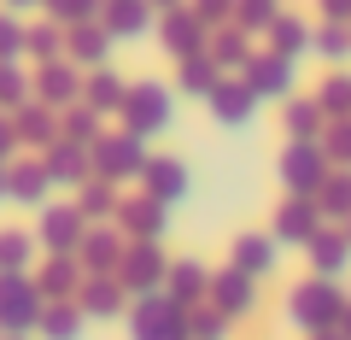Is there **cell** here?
<instances>
[{
  "label": "cell",
  "instance_id": "1",
  "mask_svg": "<svg viewBox=\"0 0 351 340\" xmlns=\"http://www.w3.org/2000/svg\"><path fill=\"white\" fill-rule=\"evenodd\" d=\"M346 305H351V299H346L328 276H311V282H299V288L287 293V323L299 328V335H322V328H339Z\"/></svg>",
  "mask_w": 351,
  "mask_h": 340
},
{
  "label": "cell",
  "instance_id": "2",
  "mask_svg": "<svg viewBox=\"0 0 351 340\" xmlns=\"http://www.w3.org/2000/svg\"><path fill=\"white\" fill-rule=\"evenodd\" d=\"M129 340H188V305L170 293H141L129 305Z\"/></svg>",
  "mask_w": 351,
  "mask_h": 340
},
{
  "label": "cell",
  "instance_id": "3",
  "mask_svg": "<svg viewBox=\"0 0 351 340\" xmlns=\"http://www.w3.org/2000/svg\"><path fill=\"white\" fill-rule=\"evenodd\" d=\"M41 288L36 276H0V335H36L41 323Z\"/></svg>",
  "mask_w": 351,
  "mask_h": 340
},
{
  "label": "cell",
  "instance_id": "4",
  "mask_svg": "<svg viewBox=\"0 0 351 340\" xmlns=\"http://www.w3.org/2000/svg\"><path fill=\"white\" fill-rule=\"evenodd\" d=\"M164 276H170V258L158 252V240H129L123 264H117V282L129 288V299H141V293H164Z\"/></svg>",
  "mask_w": 351,
  "mask_h": 340
},
{
  "label": "cell",
  "instance_id": "5",
  "mask_svg": "<svg viewBox=\"0 0 351 340\" xmlns=\"http://www.w3.org/2000/svg\"><path fill=\"white\" fill-rule=\"evenodd\" d=\"M281 182H287V194L311 200V194L328 182V152H322V141H287V152H281Z\"/></svg>",
  "mask_w": 351,
  "mask_h": 340
},
{
  "label": "cell",
  "instance_id": "6",
  "mask_svg": "<svg viewBox=\"0 0 351 340\" xmlns=\"http://www.w3.org/2000/svg\"><path fill=\"white\" fill-rule=\"evenodd\" d=\"M88 152H94V177H106V182H129V177H141V170H147V152H141V141L129 135V129L100 135Z\"/></svg>",
  "mask_w": 351,
  "mask_h": 340
},
{
  "label": "cell",
  "instance_id": "7",
  "mask_svg": "<svg viewBox=\"0 0 351 340\" xmlns=\"http://www.w3.org/2000/svg\"><path fill=\"white\" fill-rule=\"evenodd\" d=\"M129 252V235L112 223H88L82 247H76V264H82V276H117V264H123Z\"/></svg>",
  "mask_w": 351,
  "mask_h": 340
},
{
  "label": "cell",
  "instance_id": "8",
  "mask_svg": "<svg viewBox=\"0 0 351 340\" xmlns=\"http://www.w3.org/2000/svg\"><path fill=\"white\" fill-rule=\"evenodd\" d=\"M117 117H123V129L135 141H147V135H158V129H170V94L152 89V82H135Z\"/></svg>",
  "mask_w": 351,
  "mask_h": 340
},
{
  "label": "cell",
  "instance_id": "9",
  "mask_svg": "<svg viewBox=\"0 0 351 340\" xmlns=\"http://www.w3.org/2000/svg\"><path fill=\"white\" fill-rule=\"evenodd\" d=\"M205 305H217V311L228 317V323H246L252 311H258V282L246 276V270H217L211 276V293H205Z\"/></svg>",
  "mask_w": 351,
  "mask_h": 340
},
{
  "label": "cell",
  "instance_id": "10",
  "mask_svg": "<svg viewBox=\"0 0 351 340\" xmlns=\"http://www.w3.org/2000/svg\"><path fill=\"white\" fill-rule=\"evenodd\" d=\"M129 288L117 276H82V288H76V311L88 317V323H112V317H129Z\"/></svg>",
  "mask_w": 351,
  "mask_h": 340
},
{
  "label": "cell",
  "instance_id": "11",
  "mask_svg": "<svg viewBox=\"0 0 351 340\" xmlns=\"http://www.w3.org/2000/svg\"><path fill=\"white\" fill-rule=\"evenodd\" d=\"M82 235H88V217L76 205H47L36 217V247H47V252H76Z\"/></svg>",
  "mask_w": 351,
  "mask_h": 340
},
{
  "label": "cell",
  "instance_id": "12",
  "mask_svg": "<svg viewBox=\"0 0 351 340\" xmlns=\"http://www.w3.org/2000/svg\"><path fill=\"white\" fill-rule=\"evenodd\" d=\"M316 229H322V212H316V200H299V194H293V200L276 212V235H269V240H276V247H311Z\"/></svg>",
  "mask_w": 351,
  "mask_h": 340
},
{
  "label": "cell",
  "instance_id": "13",
  "mask_svg": "<svg viewBox=\"0 0 351 340\" xmlns=\"http://www.w3.org/2000/svg\"><path fill=\"white\" fill-rule=\"evenodd\" d=\"M211 112H217V124H228V129H240L252 112H258V94L246 89V76H223L211 89Z\"/></svg>",
  "mask_w": 351,
  "mask_h": 340
},
{
  "label": "cell",
  "instance_id": "14",
  "mask_svg": "<svg viewBox=\"0 0 351 340\" xmlns=\"http://www.w3.org/2000/svg\"><path fill=\"white\" fill-rule=\"evenodd\" d=\"M246 89L258 94V100H281V94H293V59H281V53H269V59H246Z\"/></svg>",
  "mask_w": 351,
  "mask_h": 340
},
{
  "label": "cell",
  "instance_id": "15",
  "mask_svg": "<svg viewBox=\"0 0 351 340\" xmlns=\"http://www.w3.org/2000/svg\"><path fill=\"white\" fill-rule=\"evenodd\" d=\"M41 164H47V177H53V182H71V188H82V182L94 177V152L76 147V141H53Z\"/></svg>",
  "mask_w": 351,
  "mask_h": 340
},
{
  "label": "cell",
  "instance_id": "16",
  "mask_svg": "<svg viewBox=\"0 0 351 340\" xmlns=\"http://www.w3.org/2000/svg\"><path fill=\"white\" fill-rule=\"evenodd\" d=\"M41 299H76V288H82V264H76V252H47V270L36 276Z\"/></svg>",
  "mask_w": 351,
  "mask_h": 340
},
{
  "label": "cell",
  "instance_id": "17",
  "mask_svg": "<svg viewBox=\"0 0 351 340\" xmlns=\"http://www.w3.org/2000/svg\"><path fill=\"white\" fill-rule=\"evenodd\" d=\"M164 293H170L176 305H205V293H211V270H205V264H193V258H170Z\"/></svg>",
  "mask_w": 351,
  "mask_h": 340
},
{
  "label": "cell",
  "instance_id": "18",
  "mask_svg": "<svg viewBox=\"0 0 351 340\" xmlns=\"http://www.w3.org/2000/svg\"><path fill=\"white\" fill-rule=\"evenodd\" d=\"M164 212H170V205L152 200V194H141V200L117 205V217H123V235H129V240H158V235H164V223H170Z\"/></svg>",
  "mask_w": 351,
  "mask_h": 340
},
{
  "label": "cell",
  "instance_id": "19",
  "mask_svg": "<svg viewBox=\"0 0 351 340\" xmlns=\"http://www.w3.org/2000/svg\"><path fill=\"white\" fill-rule=\"evenodd\" d=\"M141 182H147V194H152V200L176 205L182 194H188V164H182V159H147Z\"/></svg>",
  "mask_w": 351,
  "mask_h": 340
},
{
  "label": "cell",
  "instance_id": "20",
  "mask_svg": "<svg viewBox=\"0 0 351 340\" xmlns=\"http://www.w3.org/2000/svg\"><path fill=\"white\" fill-rule=\"evenodd\" d=\"M228 264L246 270L252 282H263L269 270H276V240H269V235H240V240H234V252H228Z\"/></svg>",
  "mask_w": 351,
  "mask_h": 340
},
{
  "label": "cell",
  "instance_id": "21",
  "mask_svg": "<svg viewBox=\"0 0 351 340\" xmlns=\"http://www.w3.org/2000/svg\"><path fill=\"white\" fill-rule=\"evenodd\" d=\"M304 252H311V270H316V276L334 282L339 270H346V258H351V240H346V235H334V229H316V240H311Z\"/></svg>",
  "mask_w": 351,
  "mask_h": 340
},
{
  "label": "cell",
  "instance_id": "22",
  "mask_svg": "<svg viewBox=\"0 0 351 340\" xmlns=\"http://www.w3.org/2000/svg\"><path fill=\"white\" fill-rule=\"evenodd\" d=\"M12 129H18V147H53V141H59L53 106H24V112L12 117Z\"/></svg>",
  "mask_w": 351,
  "mask_h": 340
},
{
  "label": "cell",
  "instance_id": "23",
  "mask_svg": "<svg viewBox=\"0 0 351 340\" xmlns=\"http://www.w3.org/2000/svg\"><path fill=\"white\" fill-rule=\"evenodd\" d=\"M82 323H88V317L76 311V299H53V305H41L36 335L41 340H76V335H82Z\"/></svg>",
  "mask_w": 351,
  "mask_h": 340
},
{
  "label": "cell",
  "instance_id": "24",
  "mask_svg": "<svg viewBox=\"0 0 351 340\" xmlns=\"http://www.w3.org/2000/svg\"><path fill=\"white\" fill-rule=\"evenodd\" d=\"M36 89H41V106H76V94H82V76H76L71 65L53 59V65H41V82H36Z\"/></svg>",
  "mask_w": 351,
  "mask_h": 340
},
{
  "label": "cell",
  "instance_id": "25",
  "mask_svg": "<svg viewBox=\"0 0 351 340\" xmlns=\"http://www.w3.org/2000/svg\"><path fill=\"white\" fill-rule=\"evenodd\" d=\"M47 188H53L47 164H41V159H24V164H12V194H6V200H18V205H41V200H47Z\"/></svg>",
  "mask_w": 351,
  "mask_h": 340
},
{
  "label": "cell",
  "instance_id": "26",
  "mask_svg": "<svg viewBox=\"0 0 351 340\" xmlns=\"http://www.w3.org/2000/svg\"><path fill=\"white\" fill-rule=\"evenodd\" d=\"M82 94H88V106H94V112H123L129 82H123L117 71H106V65H100V71H94V76L82 82Z\"/></svg>",
  "mask_w": 351,
  "mask_h": 340
},
{
  "label": "cell",
  "instance_id": "27",
  "mask_svg": "<svg viewBox=\"0 0 351 340\" xmlns=\"http://www.w3.org/2000/svg\"><path fill=\"white\" fill-rule=\"evenodd\" d=\"M117 182H106V177H88L82 182V200H76V212L88 217V223H106V217H117Z\"/></svg>",
  "mask_w": 351,
  "mask_h": 340
},
{
  "label": "cell",
  "instance_id": "28",
  "mask_svg": "<svg viewBox=\"0 0 351 340\" xmlns=\"http://www.w3.org/2000/svg\"><path fill=\"white\" fill-rule=\"evenodd\" d=\"M311 200H316V212H322V217H339V223H351V170H339V177L328 170V182L311 194Z\"/></svg>",
  "mask_w": 351,
  "mask_h": 340
},
{
  "label": "cell",
  "instance_id": "29",
  "mask_svg": "<svg viewBox=\"0 0 351 340\" xmlns=\"http://www.w3.org/2000/svg\"><path fill=\"white\" fill-rule=\"evenodd\" d=\"M29 258H36V235L0 229V276H29Z\"/></svg>",
  "mask_w": 351,
  "mask_h": 340
},
{
  "label": "cell",
  "instance_id": "30",
  "mask_svg": "<svg viewBox=\"0 0 351 340\" xmlns=\"http://www.w3.org/2000/svg\"><path fill=\"white\" fill-rule=\"evenodd\" d=\"M322 124H328V117H322L316 100H293L287 106V135L293 141H322Z\"/></svg>",
  "mask_w": 351,
  "mask_h": 340
},
{
  "label": "cell",
  "instance_id": "31",
  "mask_svg": "<svg viewBox=\"0 0 351 340\" xmlns=\"http://www.w3.org/2000/svg\"><path fill=\"white\" fill-rule=\"evenodd\" d=\"M228 317L217 305H188V340H228Z\"/></svg>",
  "mask_w": 351,
  "mask_h": 340
},
{
  "label": "cell",
  "instance_id": "32",
  "mask_svg": "<svg viewBox=\"0 0 351 340\" xmlns=\"http://www.w3.org/2000/svg\"><path fill=\"white\" fill-rule=\"evenodd\" d=\"M59 141H76V147H94V141H100V112H94V106H71V117H64Z\"/></svg>",
  "mask_w": 351,
  "mask_h": 340
},
{
  "label": "cell",
  "instance_id": "33",
  "mask_svg": "<svg viewBox=\"0 0 351 340\" xmlns=\"http://www.w3.org/2000/svg\"><path fill=\"white\" fill-rule=\"evenodd\" d=\"M217 82H223V76H217V59H199V53L182 59V89H188V94H211Z\"/></svg>",
  "mask_w": 351,
  "mask_h": 340
},
{
  "label": "cell",
  "instance_id": "34",
  "mask_svg": "<svg viewBox=\"0 0 351 340\" xmlns=\"http://www.w3.org/2000/svg\"><path fill=\"white\" fill-rule=\"evenodd\" d=\"M316 106H322V117H351V76H328Z\"/></svg>",
  "mask_w": 351,
  "mask_h": 340
},
{
  "label": "cell",
  "instance_id": "35",
  "mask_svg": "<svg viewBox=\"0 0 351 340\" xmlns=\"http://www.w3.org/2000/svg\"><path fill=\"white\" fill-rule=\"evenodd\" d=\"M322 152H328V164L351 170V117H339V124H334V129L322 135Z\"/></svg>",
  "mask_w": 351,
  "mask_h": 340
},
{
  "label": "cell",
  "instance_id": "36",
  "mask_svg": "<svg viewBox=\"0 0 351 340\" xmlns=\"http://www.w3.org/2000/svg\"><path fill=\"white\" fill-rule=\"evenodd\" d=\"M106 30H117V36H141V30H147V6H141V0H117Z\"/></svg>",
  "mask_w": 351,
  "mask_h": 340
},
{
  "label": "cell",
  "instance_id": "37",
  "mask_svg": "<svg viewBox=\"0 0 351 340\" xmlns=\"http://www.w3.org/2000/svg\"><path fill=\"white\" fill-rule=\"evenodd\" d=\"M24 94H29V76L18 65H0V106H24Z\"/></svg>",
  "mask_w": 351,
  "mask_h": 340
},
{
  "label": "cell",
  "instance_id": "38",
  "mask_svg": "<svg viewBox=\"0 0 351 340\" xmlns=\"http://www.w3.org/2000/svg\"><path fill=\"white\" fill-rule=\"evenodd\" d=\"M71 53H76L82 65H94V71H100V65H106V36H100V30H82V36L71 41Z\"/></svg>",
  "mask_w": 351,
  "mask_h": 340
},
{
  "label": "cell",
  "instance_id": "39",
  "mask_svg": "<svg viewBox=\"0 0 351 340\" xmlns=\"http://www.w3.org/2000/svg\"><path fill=\"white\" fill-rule=\"evenodd\" d=\"M304 41H311V36H304V24H293V18H281V24H276V53H281V59H293Z\"/></svg>",
  "mask_w": 351,
  "mask_h": 340
},
{
  "label": "cell",
  "instance_id": "40",
  "mask_svg": "<svg viewBox=\"0 0 351 340\" xmlns=\"http://www.w3.org/2000/svg\"><path fill=\"white\" fill-rule=\"evenodd\" d=\"M18 53H24V30H18L12 18H0V65H12Z\"/></svg>",
  "mask_w": 351,
  "mask_h": 340
},
{
  "label": "cell",
  "instance_id": "41",
  "mask_svg": "<svg viewBox=\"0 0 351 340\" xmlns=\"http://www.w3.org/2000/svg\"><path fill=\"white\" fill-rule=\"evenodd\" d=\"M316 47H322L328 59H339V53L351 47V36H346V30H322V36H316Z\"/></svg>",
  "mask_w": 351,
  "mask_h": 340
},
{
  "label": "cell",
  "instance_id": "42",
  "mask_svg": "<svg viewBox=\"0 0 351 340\" xmlns=\"http://www.w3.org/2000/svg\"><path fill=\"white\" fill-rule=\"evenodd\" d=\"M12 147H18V129H12V117L0 112V164L12 159Z\"/></svg>",
  "mask_w": 351,
  "mask_h": 340
},
{
  "label": "cell",
  "instance_id": "43",
  "mask_svg": "<svg viewBox=\"0 0 351 340\" xmlns=\"http://www.w3.org/2000/svg\"><path fill=\"white\" fill-rule=\"evenodd\" d=\"M88 6H94V0H53V12H59V18H88Z\"/></svg>",
  "mask_w": 351,
  "mask_h": 340
},
{
  "label": "cell",
  "instance_id": "44",
  "mask_svg": "<svg viewBox=\"0 0 351 340\" xmlns=\"http://www.w3.org/2000/svg\"><path fill=\"white\" fill-rule=\"evenodd\" d=\"M12 194V164H0V200Z\"/></svg>",
  "mask_w": 351,
  "mask_h": 340
},
{
  "label": "cell",
  "instance_id": "45",
  "mask_svg": "<svg viewBox=\"0 0 351 340\" xmlns=\"http://www.w3.org/2000/svg\"><path fill=\"white\" fill-rule=\"evenodd\" d=\"M311 340H351L346 328H322V335H311Z\"/></svg>",
  "mask_w": 351,
  "mask_h": 340
},
{
  "label": "cell",
  "instance_id": "46",
  "mask_svg": "<svg viewBox=\"0 0 351 340\" xmlns=\"http://www.w3.org/2000/svg\"><path fill=\"white\" fill-rule=\"evenodd\" d=\"M339 328H346V335H351V305H346V317H339Z\"/></svg>",
  "mask_w": 351,
  "mask_h": 340
},
{
  "label": "cell",
  "instance_id": "47",
  "mask_svg": "<svg viewBox=\"0 0 351 340\" xmlns=\"http://www.w3.org/2000/svg\"><path fill=\"white\" fill-rule=\"evenodd\" d=\"M0 340H29V335H0Z\"/></svg>",
  "mask_w": 351,
  "mask_h": 340
},
{
  "label": "cell",
  "instance_id": "48",
  "mask_svg": "<svg viewBox=\"0 0 351 340\" xmlns=\"http://www.w3.org/2000/svg\"><path fill=\"white\" fill-rule=\"evenodd\" d=\"M339 235H346V240H351V223H346V229H339Z\"/></svg>",
  "mask_w": 351,
  "mask_h": 340
},
{
  "label": "cell",
  "instance_id": "49",
  "mask_svg": "<svg viewBox=\"0 0 351 340\" xmlns=\"http://www.w3.org/2000/svg\"><path fill=\"white\" fill-rule=\"evenodd\" d=\"M12 6H29V0H12Z\"/></svg>",
  "mask_w": 351,
  "mask_h": 340
}]
</instances>
